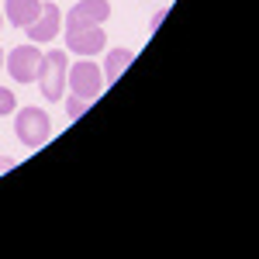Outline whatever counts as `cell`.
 I'll return each instance as SVG.
<instances>
[{"label": "cell", "instance_id": "obj_1", "mask_svg": "<svg viewBox=\"0 0 259 259\" xmlns=\"http://www.w3.org/2000/svg\"><path fill=\"white\" fill-rule=\"evenodd\" d=\"M66 69H69V56L62 49L41 52V66H38L41 100H62V94H66Z\"/></svg>", "mask_w": 259, "mask_h": 259}, {"label": "cell", "instance_id": "obj_2", "mask_svg": "<svg viewBox=\"0 0 259 259\" xmlns=\"http://www.w3.org/2000/svg\"><path fill=\"white\" fill-rule=\"evenodd\" d=\"M14 135H18L21 145L38 149V145H45L49 135H52V121H49V114H45L41 107H21L18 118H14Z\"/></svg>", "mask_w": 259, "mask_h": 259}, {"label": "cell", "instance_id": "obj_3", "mask_svg": "<svg viewBox=\"0 0 259 259\" xmlns=\"http://www.w3.org/2000/svg\"><path fill=\"white\" fill-rule=\"evenodd\" d=\"M66 87H69V94H76V97L94 100L100 90L107 87V83H104V69H100L97 62H90V59L73 62V69H66Z\"/></svg>", "mask_w": 259, "mask_h": 259}, {"label": "cell", "instance_id": "obj_4", "mask_svg": "<svg viewBox=\"0 0 259 259\" xmlns=\"http://www.w3.org/2000/svg\"><path fill=\"white\" fill-rule=\"evenodd\" d=\"M4 66L11 73V80L18 83H35L38 80V66H41V49L38 45H18L4 56Z\"/></svg>", "mask_w": 259, "mask_h": 259}, {"label": "cell", "instance_id": "obj_5", "mask_svg": "<svg viewBox=\"0 0 259 259\" xmlns=\"http://www.w3.org/2000/svg\"><path fill=\"white\" fill-rule=\"evenodd\" d=\"M111 18V4L107 0H80L69 7V14L62 18L66 31H80V28H97Z\"/></svg>", "mask_w": 259, "mask_h": 259}, {"label": "cell", "instance_id": "obj_6", "mask_svg": "<svg viewBox=\"0 0 259 259\" xmlns=\"http://www.w3.org/2000/svg\"><path fill=\"white\" fill-rule=\"evenodd\" d=\"M59 28H62V11L56 4H41L38 18L31 21L24 31H28V38L35 41V45H45V41H52L59 35Z\"/></svg>", "mask_w": 259, "mask_h": 259}, {"label": "cell", "instance_id": "obj_7", "mask_svg": "<svg viewBox=\"0 0 259 259\" xmlns=\"http://www.w3.org/2000/svg\"><path fill=\"white\" fill-rule=\"evenodd\" d=\"M66 45H69V52H76V56H83V59L97 56L100 49L107 45L104 24H97V28H80V31H66Z\"/></svg>", "mask_w": 259, "mask_h": 259}, {"label": "cell", "instance_id": "obj_8", "mask_svg": "<svg viewBox=\"0 0 259 259\" xmlns=\"http://www.w3.org/2000/svg\"><path fill=\"white\" fill-rule=\"evenodd\" d=\"M4 18L11 21L14 28H28L31 21L38 18V11H41V0H4Z\"/></svg>", "mask_w": 259, "mask_h": 259}, {"label": "cell", "instance_id": "obj_9", "mask_svg": "<svg viewBox=\"0 0 259 259\" xmlns=\"http://www.w3.org/2000/svg\"><path fill=\"white\" fill-rule=\"evenodd\" d=\"M132 59H135V52L132 49H111L107 56H104V83H114L132 66Z\"/></svg>", "mask_w": 259, "mask_h": 259}, {"label": "cell", "instance_id": "obj_10", "mask_svg": "<svg viewBox=\"0 0 259 259\" xmlns=\"http://www.w3.org/2000/svg\"><path fill=\"white\" fill-rule=\"evenodd\" d=\"M90 104H94L90 97H76V94H69V100H66V114H69V121H76Z\"/></svg>", "mask_w": 259, "mask_h": 259}, {"label": "cell", "instance_id": "obj_11", "mask_svg": "<svg viewBox=\"0 0 259 259\" xmlns=\"http://www.w3.org/2000/svg\"><path fill=\"white\" fill-rule=\"evenodd\" d=\"M14 111H18V97H14L7 87H0V118H4V114H14Z\"/></svg>", "mask_w": 259, "mask_h": 259}, {"label": "cell", "instance_id": "obj_12", "mask_svg": "<svg viewBox=\"0 0 259 259\" xmlns=\"http://www.w3.org/2000/svg\"><path fill=\"white\" fill-rule=\"evenodd\" d=\"M162 18H166V7H162V11H156V14H152V21H149V28H152V31H156V28H159V24H162Z\"/></svg>", "mask_w": 259, "mask_h": 259}, {"label": "cell", "instance_id": "obj_13", "mask_svg": "<svg viewBox=\"0 0 259 259\" xmlns=\"http://www.w3.org/2000/svg\"><path fill=\"white\" fill-rule=\"evenodd\" d=\"M0 69H4V52H0Z\"/></svg>", "mask_w": 259, "mask_h": 259}, {"label": "cell", "instance_id": "obj_14", "mask_svg": "<svg viewBox=\"0 0 259 259\" xmlns=\"http://www.w3.org/2000/svg\"><path fill=\"white\" fill-rule=\"evenodd\" d=\"M0 28H4V11H0Z\"/></svg>", "mask_w": 259, "mask_h": 259}]
</instances>
